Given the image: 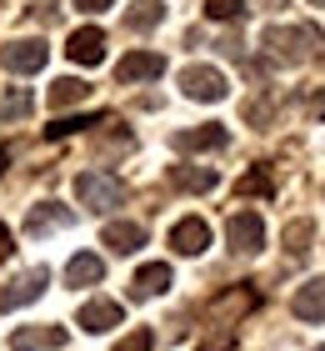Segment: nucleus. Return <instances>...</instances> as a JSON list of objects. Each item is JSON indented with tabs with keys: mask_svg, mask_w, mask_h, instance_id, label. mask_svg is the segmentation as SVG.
<instances>
[{
	"mask_svg": "<svg viewBox=\"0 0 325 351\" xmlns=\"http://www.w3.org/2000/svg\"><path fill=\"white\" fill-rule=\"evenodd\" d=\"M65 56L75 60V66H101L105 60V30H95V25H80L70 40H65Z\"/></svg>",
	"mask_w": 325,
	"mask_h": 351,
	"instance_id": "8",
	"label": "nucleus"
},
{
	"mask_svg": "<svg viewBox=\"0 0 325 351\" xmlns=\"http://www.w3.org/2000/svg\"><path fill=\"white\" fill-rule=\"evenodd\" d=\"M311 5H325V0H311Z\"/></svg>",
	"mask_w": 325,
	"mask_h": 351,
	"instance_id": "31",
	"label": "nucleus"
},
{
	"mask_svg": "<svg viewBox=\"0 0 325 351\" xmlns=\"http://www.w3.org/2000/svg\"><path fill=\"white\" fill-rule=\"evenodd\" d=\"M160 21H166V5H160V0H145V5H135L125 15V30H155Z\"/></svg>",
	"mask_w": 325,
	"mask_h": 351,
	"instance_id": "20",
	"label": "nucleus"
},
{
	"mask_svg": "<svg viewBox=\"0 0 325 351\" xmlns=\"http://www.w3.org/2000/svg\"><path fill=\"white\" fill-rule=\"evenodd\" d=\"M105 276V261L90 256V251H80V256H70V266H65V286H95Z\"/></svg>",
	"mask_w": 325,
	"mask_h": 351,
	"instance_id": "17",
	"label": "nucleus"
},
{
	"mask_svg": "<svg viewBox=\"0 0 325 351\" xmlns=\"http://www.w3.org/2000/svg\"><path fill=\"white\" fill-rule=\"evenodd\" d=\"M311 241H315V226L296 216V221L285 226V251H290V256H305V251H311Z\"/></svg>",
	"mask_w": 325,
	"mask_h": 351,
	"instance_id": "21",
	"label": "nucleus"
},
{
	"mask_svg": "<svg viewBox=\"0 0 325 351\" xmlns=\"http://www.w3.org/2000/svg\"><path fill=\"white\" fill-rule=\"evenodd\" d=\"M181 90L190 95V101H225V90H231V81L216 71V66H185L181 71Z\"/></svg>",
	"mask_w": 325,
	"mask_h": 351,
	"instance_id": "4",
	"label": "nucleus"
},
{
	"mask_svg": "<svg viewBox=\"0 0 325 351\" xmlns=\"http://www.w3.org/2000/svg\"><path fill=\"white\" fill-rule=\"evenodd\" d=\"M75 201L90 206V211H116V206L125 201V186L116 181V176L86 171V176H75Z\"/></svg>",
	"mask_w": 325,
	"mask_h": 351,
	"instance_id": "1",
	"label": "nucleus"
},
{
	"mask_svg": "<svg viewBox=\"0 0 325 351\" xmlns=\"http://www.w3.org/2000/svg\"><path fill=\"white\" fill-rule=\"evenodd\" d=\"M151 346H155V337H151L145 326H140V331H130L125 341H116V351H151Z\"/></svg>",
	"mask_w": 325,
	"mask_h": 351,
	"instance_id": "26",
	"label": "nucleus"
},
{
	"mask_svg": "<svg viewBox=\"0 0 325 351\" xmlns=\"http://www.w3.org/2000/svg\"><path fill=\"white\" fill-rule=\"evenodd\" d=\"M315 351H325V346H315Z\"/></svg>",
	"mask_w": 325,
	"mask_h": 351,
	"instance_id": "32",
	"label": "nucleus"
},
{
	"mask_svg": "<svg viewBox=\"0 0 325 351\" xmlns=\"http://www.w3.org/2000/svg\"><path fill=\"white\" fill-rule=\"evenodd\" d=\"M60 226H70V211H65L60 201H40L36 211L25 216V236H45V231H60Z\"/></svg>",
	"mask_w": 325,
	"mask_h": 351,
	"instance_id": "14",
	"label": "nucleus"
},
{
	"mask_svg": "<svg viewBox=\"0 0 325 351\" xmlns=\"http://www.w3.org/2000/svg\"><path fill=\"white\" fill-rule=\"evenodd\" d=\"M205 15L210 21H240L246 5H240V0H205Z\"/></svg>",
	"mask_w": 325,
	"mask_h": 351,
	"instance_id": "25",
	"label": "nucleus"
},
{
	"mask_svg": "<svg viewBox=\"0 0 325 351\" xmlns=\"http://www.w3.org/2000/svg\"><path fill=\"white\" fill-rule=\"evenodd\" d=\"M0 60H5V71H15V75H36L45 60H51V45L45 40H10Z\"/></svg>",
	"mask_w": 325,
	"mask_h": 351,
	"instance_id": "6",
	"label": "nucleus"
},
{
	"mask_svg": "<svg viewBox=\"0 0 325 351\" xmlns=\"http://www.w3.org/2000/svg\"><path fill=\"white\" fill-rule=\"evenodd\" d=\"M170 246L181 251V256H200V251L210 246V226L200 216H185V221H175L170 226Z\"/></svg>",
	"mask_w": 325,
	"mask_h": 351,
	"instance_id": "9",
	"label": "nucleus"
},
{
	"mask_svg": "<svg viewBox=\"0 0 325 351\" xmlns=\"http://www.w3.org/2000/svg\"><path fill=\"white\" fill-rule=\"evenodd\" d=\"M170 186L195 191V196H200V191H216V186H220V176L210 171V166H175V171H170Z\"/></svg>",
	"mask_w": 325,
	"mask_h": 351,
	"instance_id": "18",
	"label": "nucleus"
},
{
	"mask_svg": "<svg viewBox=\"0 0 325 351\" xmlns=\"http://www.w3.org/2000/svg\"><path fill=\"white\" fill-rule=\"evenodd\" d=\"M101 241L110 251H120V256H130V251L145 246V226H135V221H110V226L101 231Z\"/></svg>",
	"mask_w": 325,
	"mask_h": 351,
	"instance_id": "15",
	"label": "nucleus"
},
{
	"mask_svg": "<svg viewBox=\"0 0 325 351\" xmlns=\"http://www.w3.org/2000/svg\"><path fill=\"white\" fill-rule=\"evenodd\" d=\"M5 256H10V231L0 226V261H5Z\"/></svg>",
	"mask_w": 325,
	"mask_h": 351,
	"instance_id": "29",
	"label": "nucleus"
},
{
	"mask_svg": "<svg viewBox=\"0 0 325 351\" xmlns=\"http://www.w3.org/2000/svg\"><path fill=\"white\" fill-rule=\"evenodd\" d=\"M5 161H10V151H5V146H0V171H5Z\"/></svg>",
	"mask_w": 325,
	"mask_h": 351,
	"instance_id": "30",
	"label": "nucleus"
},
{
	"mask_svg": "<svg viewBox=\"0 0 325 351\" xmlns=\"http://www.w3.org/2000/svg\"><path fill=\"white\" fill-rule=\"evenodd\" d=\"M290 306H296L300 322H325V276H311V281L296 291V301H290Z\"/></svg>",
	"mask_w": 325,
	"mask_h": 351,
	"instance_id": "13",
	"label": "nucleus"
},
{
	"mask_svg": "<svg viewBox=\"0 0 325 351\" xmlns=\"http://www.w3.org/2000/svg\"><path fill=\"white\" fill-rule=\"evenodd\" d=\"M175 151H220L225 146V125H190V131H175V141H170Z\"/></svg>",
	"mask_w": 325,
	"mask_h": 351,
	"instance_id": "11",
	"label": "nucleus"
},
{
	"mask_svg": "<svg viewBox=\"0 0 325 351\" xmlns=\"http://www.w3.org/2000/svg\"><path fill=\"white\" fill-rule=\"evenodd\" d=\"M305 110H311V116H315V121H325V90H315V95H311V101H305Z\"/></svg>",
	"mask_w": 325,
	"mask_h": 351,
	"instance_id": "28",
	"label": "nucleus"
},
{
	"mask_svg": "<svg viewBox=\"0 0 325 351\" xmlns=\"http://www.w3.org/2000/svg\"><path fill=\"white\" fill-rule=\"evenodd\" d=\"M65 346V326H21L10 337V351H51Z\"/></svg>",
	"mask_w": 325,
	"mask_h": 351,
	"instance_id": "12",
	"label": "nucleus"
},
{
	"mask_svg": "<svg viewBox=\"0 0 325 351\" xmlns=\"http://www.w3.org/2000/svg\"><path fill=\"white\" fill-rule=\"evenodd\" d=\"M170 281H175V276H170L166 261H145V266L135 271V296H140V301H145V296H166Z\"/></svg>",
	"mask_w": 325,
	"mask_h": 351,
	"instance_id": "16",
	"label": "nucleus"
},
{
	"mask_svg": "<svg viewBox=\"0 0 325 351\" xmlns=\"http://www.w3.org/2000/svg\"><path fill=\"white\" fill-rule=\"evenodd\" d=\"M225 246H231L235 256H255V251L265 246V221L255 211H235L225 221Z\"/></svg>",
	"mask_w": 325,
	"mask_h": 351,
	"instance_id": "3",
	"label": "nucleus"
},
{
	"mask_svg": "<svg viewBox=\"0 0 325 351\" xmlns=\"http://www.w3.org/2000/svg\"><path fill=\"white\" fill-rule=\"evenodd\" d=\"M86 95H90V86H86V81L65 75V81H55V86H51V106H55V110H65V106H80Z\"/></svg>",
	"mask_w": 325,
	"mask_h": 351,
	"instance_id": "19",
	"label": "nucleus"
},
{
	"mask_svg": "<svg viewBox=\"0 0 325 351\" xmlns=\"http://www.w3.org/2000/svg\"><path fill=\"white\" fill-rule=\"evenodd\" d=\"M110 5H116V0H75V10H86V15H101Z\"/></svg>",
	"mask_w": 325,
	"mask_h": 351,
	"instance_id": "27",
	"label": "nucleus"
},
{
	"mask_svg": "<svg viewBox=\"0 0 325 351\" xmlns=\"http://www.w3.org/2000/svg\"><path fill=\"white\" fill-rule=\"evenodd\" d=\"M80 331H95V337H101V331H110V326H120V301H105V296H95V301H86V306H80Z\"/></svg>",
	"mask_w": 325,
	"mask_h": 351,
	"instance_id": "10",
	"label": "nucleus"
},
{
	"mask_svg": "<svg viewBox=\"0 0 325 351\" xmlns=\"http://www.w3.org/2000/svg\"><path fill=\"white\" fill-rule=\"evenodd\" d=\"M86 125H105V116H60V121H51V125H45V136H51V141H60V136L86 131Z\"/></svg>",
	"mask_w": 325,
	"mask_h": 351,
	"instance_id": "22",
	"label": "nucleus"
},
{
	"mask_svg": "<svg viewBox=\"0 0 325 351\" xmlns=\"http://www.w3.org/2000/svg\"><path fill=\"white\" fill-rule=\"evenodd\" d=\"M240 196H270V191H275V181H270V176L265 171H250V176H240Z\"/></svg>",
	"mask_w": 325,
	"mask_h": 351,
	"instance_id": "24",
	"label": "nucleus"
},
{
	"mask_svg": "<svg viewBox=\"0 0 325 351\" xmlns=\"http://www.w3.org/2000/svg\"><path fill=\"white\" fill-rule=\"evenodd\" d=\"M45 281H51V271H45V266H30L25 276H15L5 291H0V306H5V311H21V306H30V301H40Z\"/></svg>",
	"mask_w": 325,
	"mask_h": 351,
	"instance_id": "5",
	"label": "nucleus"
},
{
	"mask_svg": "<svg viewBox=\"0 0 325 351\" xmlns=\"http://www.w3.org/2000/svg\"><path fill=\"white\" fill-rule=\"evenodd\" d=\"M265 45H270V56L275 60H305L311 56V45H320V36L315 30H305V25H275V30H265Z\"/></svg>",
	"mask_w": 325,
	"mask_h": 351,
	"instance_id": "2",
	"label": "nucleus"
},
{
	"mask_svg": "<svg viewBox=\"0 0 325 351\" xmlns=\"http://www.w3.org/2000/svg\"><path fill=\"white\" fill-rule=\"evenodd\" d=\"M25 116H30V95L25 90H10L5 101H0V125H5V121H25Z\"/></svg>",
	"mask_w": 325,
	"mask_h": 351,
	"instance_id": "23",
	"label": "nucleus"
},
{
	"mask_svg": "<svg viewBox=\"0 0 325 351\" xmlns=\"http://www.w3.org/2000/svg\"><path fill=\"white\" fill-rule=\"evenodd\" d=\"M155 75H166V56H155V51H130L120 66H116V81H120V86L155 81Z\"/></svg>",
	"mask_w": 325,
	"mask_h": 351,
	"instance_id": "7",
	"label": "nucleus"
}]
</instances>
